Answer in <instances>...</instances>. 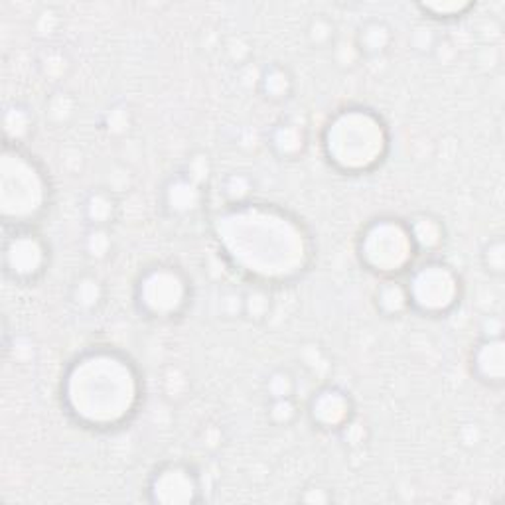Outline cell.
Instances as JSON below:
<instances>
[{
	"label": "cell",
	"instance_id": "obj_1",
	"mask_svg": "<svg viewBox=\"0 0 505 505\" xmlns=\"http://www.w3.org/2000/svg\"><path fill=\"white\" fill-rule=\"evenodd\" d=\"M214 229L219 251L255 285L296 280L312 263V237L303 221L271 203L227 206Z\"/></svg>",
	"mask_w": 505,
	"mask_h": 505
},
{
	"label": "cell",
	"instance_id": "obj_2",
	"mask_svg": "<svg viewBox=\"0 0 505 505\" xmlns=\"http://www.w3.org/2000/svg\"><path fill=\"white\" fill-rule=\"evenodd\" d=\"M143 383L135 363L125 353L93 348L72 361L61 383L67 414L91 430H113L135 416Z\"/></svg>",
	"mask_w": 505,
	"mask_h": 505
},
{
	"label": "cell",
	"instance_id": "obj_3",
	"mask_svg": "<svg viewBox=\"0 0 505 505\" xmlns=\"http://www.w3.org/2000/svg\"><path fill=\"white\" fill-rule=\"evenodd\" d=\"M326 161L348 176L374 172L389 153V129L367 107L340 109L322 132Z\"/></svg>",
	"mask_w": 505,
	"mask_h": 505
},
{
	"label": "cell",
	"instance_id": "obj_4",
	"mask_svg": "<svg viewBox=\"0 0 505 505\" xmlns=\"http://www.w3.org/2000/svg\"><path fill=\"white\" fill-rule=\"evenodd\" d=\"M51 184L22 146L4 145L0 161V217L6 229H30L50 209Z\"/></svg>",
	"mask_w": 505,
	"mask_h": 505
},
{
	"label": "cell",
	"instance_id": "obj_5",
	"mask_svg": "<svg viewBox=\"0 0 505 505\" xmlns=\"http://www.w3.org/2000/svg\"><path fill=\"white\" fill-rule=\"evenodd\" d=\"M416 249L406 221L377 217L363 227L358 239V256L363 267L383 279H397L413 269Z\"/></svg>",
	"mask_w": 505,
	"mask_h": 505
},
{
	"label": "cell",
	"instance_id": "obj_6",
	"mask_svg": "<svg viewBox=\"0 0 505 505\" xmlns=\"http://www.w3.org/2000/svg\"><path fill=\"white\" fill-rule=\"evenodd\" d=\"M192 303V282L180 267L156 263L138 274L135 285L137 310L148 320L170 322Z\"/></svg>",
	"mask_w": 505,
	"mask_h": 505
},
{
	"label": "cell",
	"instance_id": "obj_7",
	"mask_svg": "<svg viewBox=\"0 0 505 505\" xmlns=\"http://www.w3.org/2000/svg\"><path fill=\"white\" fill-rule=\"evenodd\" d=\"M406 290H409L411 310L429 318L448 316L464 295L460 274L445 261L437 259H429L411 269Z\"/></svg>",
	"mask_w": 505,
	"mask_h": 505
},
{
	"label": "cell",
	"instance_id": "obj_8",
	"mask_svg": "<svg viewBox=\"0 0 505 505\" xmlns=\"http://www.w3.org/2000/svg\"><path fill=\"white\" fill-rule=\"evenodd\" d=\"M50 267V245L30 229H12L4 237L3 271L19 285H34Z\"/></svg>",
	"mask_w": 505,
	"mask_h": 505
},
{
	"label": "cell",
	"instance_id": "obj_9",
	"mask_svg": "<svg viewBox=\"0 0 505 505\" xmlns=\"http://www.w3.org/2000/svg\"><path fill=\"white\" fill-rule=\"evenodd\" d=\"M201 476L196 468L184 462L158 466L146 484L150 503L190 505L201 501Z\"/></svg>",
	"mask_w": 505,
	"mask_h": 505
},
{
	"label": "cell",
	"instance_id": "obj_10",
	"mask_svg": "<svg viewBox=\"0 0 505 505\" xmlns=\"http://www.w3.org/2000/svg\"><path fill=\"white\" fill-rule=\"evenodd\" d=\"M308 419L324 432H338L356 416V405L348 391L335 385H324L308 398Z\"/></svg>",
	"mask_w": 505,
	"mask_h": 505
},
{
	"label": "cell",
	"instance_id": "obj_11",
	"mask_svg": "<svg viewBox=\"0 0 505 505\" xmlns=\"http://www.w3.org/2000/svg\"><path fill=\"white\" fill-rule=\"evenodd\" d=\"M161 203L168 217L188 219L200 214L206 203V185L190 180L184 172L168 178L161 192Z\"/></svg>",
	"mask_w": 505,
	"mask_h": 505
},
{
	"label": "cell",
	"instance_id": "obj_12",
	"mask_svg": "<svg viewBox=\"0 0 505 505\" xmlns=\"http://www.w3.org/2000/svg\"><path fill=\"white\" fill-rule=\"evenodd\" d=\"M469 367L472 375L480 383L500 389L505 381V343L503 338L498 340H482L476 343L469 356Z\"/></svg>",
	"mask_w": 505,
	"mask_h": 505
},
{
	"label": "cell",
	"instance_id": "obj_13",
	"mask_svg": "<svg viewBox=\"0 0 505 505\" xmlns=\"http://www.w3.org/2000/svg\"><path fill=\"white\" fill-rule=\"evenodd\" d=\"M267 145L280 161H298L308 150V130L300 122L285 119L269 130Z\"/></svg>",
	"mask_w": 505,
	"mask_h": 505
},
{
	"label": "cell",
	"instance_id": "obj_14",
	"mask_svg": "<svg viewBox=\"0 0 505 505\" xmlns=\"http://www.w3.org/2000/svg\"><path fill=\"white\" fill-rule=\"evenodd\" d=\"M353 42H356L363 59L383 58L387 51L393 48L395 32L391 24L385 22L383 19H369L359 26L356 36H353Z\"/></svg>",
	"mask_w": 505,
	"mask_h": 505
},
{
	"label": "cell",
	"instance_id": "obj_15",
	"mask_svg": "<svg viewBox=\"0 0 505 505\" xmlns=\"http://www.w3.org/2000/svg\"><path fill=\"white\" fill-rule=\"evenodd\" d=\"M409 227L413 243L416 253L422 255H434L438 253L446 243V227L442 219L432 214H414L409 221Z\"/></svg>",
	"mask_w": 505,
	"mask_h": 505
},
{
	"label": "cell",
	"instance_id": "obj_16",
	"mask_svg": "<svg viewBox=\"0 0 505 505\" xmlns=\"http://www.w3.org/2000/svg\"><path fill=\"white\" fill-rule=\"evenodd\" d=\"M105 295H107V290H105L103 280L91 272H83L72 282L69 303H72L77 312L93 314L103 306Z\"/></svg>",
	"mask_w": 505,
	"mask_h": 505
},
{
	"label": "cell",
	"instance_id": "obj_17",
	"mask_svg": "<svg viewBox=\"0 0 505 505\" xmlns=\"http://www.w3.org/2000/svg\"><path fill=\"white\" fill-rule=\"evenodd\" d=\"M256 91L271 103H285L295 93V75L282 64L264 66L261 67Z\"/></svg>",
	"mask_w": 505,
	"mask_h": 505
},
{
	"label": "cell",
	"instance_id": "obj_18",
	"mask_svg": "<svg viewBox=\"0 0 505 505\" xmlns=\"http://www.w3.org/2000/svg\"><path fill=\"white\" fill-rule=\"evenodd\" d=\"M374 304L383 318H401L411 310L409 290L398 279H383L374 292Z\"/></svg>",
	"mask_w": 505,
	"mask_h": 505
},
{
	"label": "cell",
	"instance_id": "obj_19",
	"mask_svg": "<svg viewBox=\"0 0 505 505\" xmlns=\"http://www.w3.org/2000/svg\"><path fill=\"white\" fill-rule=\"evenodd\" d=\"M83 217L90 227H109L119 216V201L109 188H97L83 200Z\"/></svg>",
	"mask_w": 505,
	"mask_h": 505
},
{
	"label": "cell",
	"instance_id": "obj_20",
	"mask_svg": "<svg viewBox=\"0 0 505 505\" xmlns=\"http://www.w3.org/2000/svg\"><path fill=\"white\" fill-rule=\"evenodd\" d=\"M36 119L30 107L22 103H11L3 114V130H4V145L22 146L26 140L34 135Z\"/></svg>",
	"mask_w": 505,
	"mask_h": 505
},
{
	"label": "cell",
	"instance_id": "obj_21",
	"mask_svg": "<svg viewBox=\"0 0 505 505\" xmlns=\"http://www.w3.org/2000/svg\"><path fill=\"white\" fill-rule=\"evenodd\" d=\"M36 64L42 77L50 79V82H64L69 72H72V58L59 46L43 48L38 54Z\"/></svg>",
	"mask_w": 505,
	"mask_h": 505
},
{
	"label": "cell",
	"instance_id": "obj_22",
	"mask_svg": "<svg viewBox=\"0 0 505 505\" xmlns=\"http://www.w3.org/2000/svg\"><path fill=\"white\" fill-rule=\"evenodd\" d=\"M272 312V295L269 287L253 285L243 290V318L253 324L269 320Z\"/></svg>",
	"mask_w": 505,
	"mask_h": 505
},
{
	"label": "cell",
	"instance_id": "obj_23",
	"mask_svg": "<svg viewBox=\"0 0 505 505\" xmlns=\"http://www.w3.org/2000/svg\"><path fill=\"white\" fill-rule=\"evenodd\" d=\"M43 113H46V121L50 122L51 127L64 129L74 121L75 113H77L75 97L69 91L58 90L46 99V105H43Z\"/></svg>",
	"mask_w": 505,
	"mask_h": 505
},
{
	"label": "cell",
	"instance_id": "obj_24",
	"mask_svg": "<svg viewBox=\"0 0 505 505\" xmlns=\"http://www.w3.org/2000/svg\"><path fill=\"white\" fill-rule=\"evenodd\" d=\"M255 192V180L247 172H232L221 182V196L227 206H241L251 201Z\"/></svg>",
	"mask_w": 505,
	"mask_h": 505
},
{
	"label": "cell",
	"instance_id": "obj_25",
	"mask_svg": "<svg viewBox=\"0 0 505 505\" xmlns=\"http://www.w3.org/2000/svg\"><path fill=\"white\" fill-rule=\"evenodd\" d=\"M422 14H427L430 20L438 22H452L464 19L476 8V3L469 0H448V3H422L416 6Z\"/></svg>",
	"mask_w": 505,
	"mask_h": 505
},
{
	"label": "cell",
	"instance_id": "obj_26",
	"mask_svg": "<svg viewBox=\"0 0 505 505\" xmlns=\"http://www.w3.org/2000/svg\"><path fill=\"white\" fill-rule=\"evenodd\" d=\"M306 40L314 50H330L338 40V28L326 14H314L306 26Z\"/></svg>",
	"mask_w": 505,
	"mask_h": 505
},
{
	"label": "cell",
	"instance_id": "obj_27",
	"mask_svg": "<svg viewBox=\"0 0 505 505\" xmlns=\"http://www.w3.org/2000/svg\"><path fill=\"white\" fill-rule=\"evenodd\" d=\"M83 251L93 263L107 261L113 253V235L109 227H90L83 237Z\"/></svg>",
	"mask_w": 505,
	"mask_h": 505
},
{
	"label": "cell",
	"instance_id": "obj_28",
	"mask_svg": "<svg viewBox=\"0 0 505 505\" xmlns=\"http://www.w3.org/2000/svg\"><path fill=\"white\" fill-rule=\"evenodd\" d=\"M132 127V111L125 103H114L103 113L101 117V129L107 132L109 137H125Z\"/></svg>",
	"mask_w": 505,
	"mask_h": 505
},
{
	"label": "cell",
	"instance_id": "obj_29",
	"mask_svg": "<svg viewBox=\"0 0 505 505\" xmlns=\"http://www.w3.org/2000/svg\"><path fill=\"white\" fill-rule=\"evenodd\" d=\"M300 416V405L296 397L285 398H271L267 405V419L271 424L279 429H287L295 424Z\"/></svg>",
	"mask_w": 505,
	"mask_h": 505
},
{
	"label": "cell",
	"instance_id": "obj_30",
	"mask_svg": "<svg viewBox=\"0 0 505 505\" xmlns=\"http://www.w3.org/2000/svg\"><path fill=\"white\" fill-rule=\"evenodd\" d=\"M192 381L190 375L178 366H170L164 369L162 374V393L172 403H180L190 395Z\"/></svg>",
	"mask_w": 505,
	"mask_h": 505
},
{
	"label": "cell",
	"instance_id": "obj_31",
	"mask_svg": "<svg viewBox=\"0 0 505 505\" xmlns=\"http://www.w3.org/2000/svg\"><path fill=\"white\" fill-rule=\"evenodd\" d=\"M264 393L267 398H285V397H296L298 393V379L290 369H274L264 379Z\"/></svg>",
	"mask_w": 505,
	"mask_h": 505
},
{
	"label": "cell",
	"instance_id": "obj_32",
	"mask_svg": "<svg viewBox=\"0 0 505 505\" xmlns=\"http://www.w3.org/2000/svg\"><path fill=\"white\" fill-rule=\"evenodd\" d=\"M484 271L493 279H501L505 274V243L501 237H493L482 247L480 253Z\"/></svg>",
	"mask_w": 505,
	"mask_h": 505
},
{
	"label": "cell",
	"instance_id": "obj_33",
	"mask_svg": "<svg viewBox=\"0 0 505 505\" xmlns=\"http://www.w3.org/2000/svg\"><path fill=\"white\" fill-rule=\"evenodd\" d=\"M330 51H332L334 64L338 66L340 69H345V72H351V69H356L363 61L353 38L348 40L343 36H338V40L332 43Z\"/></svg>",
	"mask_w": 505,
	"mask_h": 505
},
{
	"label": "cell",
	"instance_id": "obj_34",
	"mask_svg": "<svg viewBox=\"0 0 505 505\" xmlns=\"http://www.w3.org/2000/svg\"><path fill=\"white\" fill-rule=\"evenodd\" d=\"M300 363H303L306 374L314 379H322L330 371V361H327L324 350L316 343H308L300 351Z\"/></svg>",
	"mask_w": 505,
	"mask_h": 505
},
{
	"label": "cell",
	"instance_id": "obj_35",
	"mask_svg": "<svg viewBox=\"0 0 505 505\" xmlns=\"http://www.w3.org/2000/svg\"><path fill=\"white\" fill-rule=\"evenodd\" d=\"M340 437V440L343 442V446H348L351 450H359L367 445L369 440V429L367 424L363 422L358 416H353L350 422H345L343 427L335 432Z\"/></svg>",
	"mask_w": 505,
	"mask_h": 505
},
{
	"label": "cell",
	"instance_id": "obj_36",
	"mask_svg": "<svg viewBox=\"0 0 505 505\" xmlns=\"http://www.w3.org/2000/svg\"><path fill=\"white\" fill-rule=\"evenodd\" d=\"M190 180H193L200 185H206L211 176V161L206 153H193L182 170Z\"/></svg>",
	"mask_w": 505,
	"mask_h": 505
},
{
	"label": "cell",
	"instance_id": "obj_37",
	"mask_svg": "<svg viewBox=\"0 0 505 505\" xmlns=\"http://www.w3.org/2000/svg\"><path fill=\"white\" fill-rule=\"evenodd\" d=\"M219 314L227 320L243 318V290L225 288L219 292Z\"/></svg>",
	"mask_w": 505,
	"mask_h": 505
},
{
	"label": "cell",
	"instance_id": "obj_38",
	"mask_svg": "<svg viewBox=\"0 0 505 505\" xmlns=\"http://www.w3.org/2000/svg\"><path fill=\"white\" fill-rule=\"evenodd\" d=\"M225 54L229 59L233 61V66L243 67L247 64H251L253 48L243 36H233L225 42Z\"/></svg>",
	"mask_w": 505,
	"mask_h": 505
},
{
	"label": "cell",
	"instance_id": "obj_39",
	"mask_svg": "<svg viewBox=\"0 0 505 505\" xmlns=\"http://www.w3.org/2000/svg\"><path fill=\"white\" fill-rule=\"evenodd\" d=\"M438 40H440L438 34L432 28H427V26H419V28H414L411 34V46L414 51H419V54L432 56Z\"/></svg>",
	"mask_w": 505,
	"mask_h": 505
},
{
	"label": "cell",
	"instance_id": "obj_40",
	"mask_svg": "<svg viewBox=\"0 0 505 505\" xmlns=\"http://www.w3.org/2000/svg\"><path fill=\"white\" fill-rule=\"evenodd\" d=\"M59 14L54 11V8H43V11L38 14V19L34 20V30L40 38H50L54 36L59 28Z\"/></svg>",
	"mask_w": 505,
	"mask_h": 505
},
{
	"label": "cell",
	"instance_id": "obj_41",
	"mask_svg": "<svg viewBox=\"0 0 505 505\" xmlns=\"http://www.w3.org/2000/svg\"><path fill=\"white\" fill-rule=\"evenodd\" d=\"M298 501L303 503H310V505H326L334 501V493L330 487L320 485V484H312L304 487L303 492L298 495Z\"/></svg>",
	"mask_w": 505,
	"mask_h": 505
},
{
	"label": "cell",
	"instance_id": "obj_42",
	"mask_svg": "<svg viewBox=\"0 0 505 505\" xmlns=\"http://www.w3.org/2000/svg\"><path fill=\"white\" fill-rule=\"evenodd\" d=\"M503 320L498 314H485L480 322V338L482 340H498L503 338Z\"/></svg>",
	"mask_w": 505,
	"mask_h": 505
},
{
	"label": "cell",
	"instance_id": "obj_43",
	"mask_svg": "<svg viewBox=\"0 0 505 505\" xmlns=\"http://www.w3.org/2000/svg\"><path fill=\"white\" fill-rule=\"evenodd\" d=\"M456 56H458V50H456L454 43H452L448 38L440 36L437 48H434V51H432V58H437L438 61H442V64H452Z\"/></svg>",
	"mask_w": 505,
	"mask_h": 505
},
{
	"label": "cell",
	"instance_id": "obj_44",
	"mask_svg": "<svg viewBox=\"0 0 505 505\" xmlns=\"http://www.w3.org/2000/svg\"><path fill=\"white\" fill-rule=\"evenodd\" d=\"M460 442H462L464 446H468V448H474V446H477L480 445V440H482V430H480V427H477V424H464L462 429H460Z\"/></svg>",
	"mask_w": 505,
	"mask_h": 505
},
{
	"label": "cell",
	"instance_id": "obj_45",
	"mask_svg": "<svg viewBox=\"0 0 505 505\" xmlns=\"http://www.w3.org/2000/svg\"><path fill=\"white\" fill-rule=\"evenodd\" d=\"M203 448H211V445L214 446H219L221 445V430L217 427H208L206 430H203Z\"/></svg>",
	"mask_w": 505,
	"mask_h": 505
}]
</instances>
